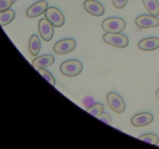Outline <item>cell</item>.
I'll return each mask as SVG.
<instances>
[{
	"label": "cell",
	"mask_w": 159,
	"mask_h": 149,
	"mask_svg": "<svg viewBox=\"0 0 159 149\" xmlns=\"http://www.w3.org/2000/svg\"><path fill=\"white\" fill-rule=\"evenodd\" d=\"M126 27V23L124 20L117 17H111L103 20L102 28L105 32L110 34H119Z\"/></svg>",
	"instance_id": "cell-1"
},
{
	"label": "cell",
	"mask_w": 159,
	"mask_h": 149,
	"mask_svg": "<svg viewBox=\"0 0 159 149\" xmlns=\"http://www.w3.org/2000/svg\"><path fill=\"white\" fill-rule=\"evenodd\" d=\"M82 65L77 60H68L63 62L60 66V71L63 75L75 77L82 72Z\"/></svg>",
	"instance_id": "cell-2"
},
{
	"label": "cell",
	"mask_w": 159,
	"mask_h": 149,
	"mask_svg": "<svg viewBox=\"0 0 159 149\" xmlns=\"http://www.w3.org/2000/svg\"><path fill=\"white\" fill-rule=\"evenodd\" d=\"M103 40L106 43L117 48L126 47L129 43V40L125 35L121 34H110L107 33L103 35Z\"/></svg>",
	"instance_id": "cell-3"
},
{
	"label": "cell",
	"mask_w": 159,
	"mask_h": 149,
	"mask_svg": "<svg viewBox=\"0 0 159 149\" xmlns=\"http://www.w3.org/2000/svg\"><path fill=\"white\" fill-rule=\"evenodd\" d=\"M45 18L48 19L54 27H61L65 23V16L63 13L55 7H49L44 12Z\"/></svg>",
	"instance_id": "cell-4"
},
{
	"label": "cell",
	"mask_w": 159,
	"mask_h": 149,
	"mask_svg": "<svg viewBox=\"0 0 159 149\" xmlns=\"http://www.w3.org/2000/svg\"><path fill=\"white\" fill-rule=\"evenodd\" d=\"M109 106L116 113H122L125 111L126 106L124 99L116 93H110L107 96Z\"/></svg>",
	"instance_id": "cell-5"
},
{
	"label": "cell",
	"mask_w": 159,
	"mask_h": 149,
	"mask_svg": "<svg viewBox=\"0 0 159 149\" xmlns=\"http://www.w3.org/2000/svg\"><path fill=\"white\" fill-rule=\"evenodd\" d=\"M76 47L75 40L73 39H64L54 43L53 47L54 53L57 54H66L74 51Z\"/></svg>",
	"instance_id": "cell-6"
},
{
	"label": "cell",
	"mask_w": 159,
	"mask_h": 149,
	"mask_svg": "<svg viewBox=\"0 0 159 149\" xmlns=\"http://www.w3.org/2000/svg\"><path fill=\"white\" fill-rule=\"evenodd\" d=\"M38 30L44 41H50L54 36V26L46 18L40 19L38 23Z\"/></svg>",
	"instance_id": "cell-7"
},
{
	"label": "cell",
	"mask_w": 159,
	"mask_h": 149,
	"mask_svg": "<svg viewBox=\"0 0 159 149\" xmlns=\"http://www.w3.org/2000/svg\"><path fill=\"white\" fill-rule=\"evenodd\" d=\"M135 24L141 29H150L159 26V19L152 15H141L137 17Z\"/></svg>",
	"instance_id": "cell-8"
},
{
	"label": "cell",
	"mask_w": 159,
	"mask_h": 149,
	"mask_svg": "<svg viewBox=\"0 0 159 149\" xmlns=\"http://www.w3.org/2000/svg\"><path fill=\"white\" fill-rule=\"evenodd\" d=\"M83 6L85 11L94 16H102L105 12L102 5L96 0H85Z\"/></svg>",
	"instance_id": "cell-9"
},
{
	"label": "cell",
	"mask_w": 159,
	"mask_h": 149,
	"mask_svg": "<svg viewBox=\"0 0 159 149\" xmlns=\"http://www.w3.org/2000/svg\"><path fill=\"white\" fill-rule=\"evenodd\" d=\"M48 4L46 1L40 0L30 6L26 12V15L28 18H36L44 13L48 9Z\"/></svg>",
	"instance_id": "cell-10"
},
{
	"label": "cell",
	"mask_w": 159,
	"mask_h": 149,
	"mask_svg": "<svg viewBox=\"0 0 159 149\" xmlns=\"http://www.w3.org/2000/svg\"><path fill=\"white\" fill-rule=\"evenodd\" d=\"M154 116L150 113H141L135 115L131 119V124L136 127L149 125L153 121Z\"/></svg>",
	"instance_id": "cell-11"
},
{
	"label": "cell",
	"mask_w": 159,
	"mask_h": 149,
	"mask_svg": "<svg viewBox=\"0 0 159 149\" xmlns=\"http://www.w3.org/2000/svg\"><path fill=\"white\" fill-rule=\"evenodd\" d=\"M159 47V38L158 37H148L141 40L138 43V48L144 51H152Z\"/></svg>",
	"instance_id": "cell-12"
},
{
	"label": "cell",
	"mask_w": 159,
	"mask_h": 149,
	"mask_svg": "<svg viewBox=\"0 0 159 149\" xmlns=\"http://www.w3.org/2000/svg\"><path fill=\"white\" fill-rule=\"evenodd\" d=\"M54 62V57L52 55H45L40 56L34 59L32 62V65L36 69H40V68H45L51 66Z\"/></svg>",
	"instance_id": "cell-13"
},
{
	"label": "cell",
	"mask_w": 159,
	"mask_h": 149,
	"mask_svg": "<svg viewBox=\"0 0 159 149\" xmlns=\"http://www.w3.org/2000/svg\"><path fill=\"white\" fill-rule=\"evenodd\" d=\"M41 47L40 40L38 36L34 34L30 37L29 40V51L32 56H37L39 54Z\"/></svg>",
	"instance_id": "cell-14"
},
{
	"label": "cell",
	"mask_w": 159,
	"mask_h": 149,
	"mask_svg": "<svg viewBox=\"0 0 159 149\" xmlns=\"http://www.w3.org/2000/svg\"><path fill=\"white\" fill-rule=\"evenodd\" d=\"M15 18V12L12 9H6V10L0 12V26H5L10 23Z\"/></svg>",
	"instance_id": "cell-15"
},
{
	"label": "cell",
	"mask_w": 159,
	"mask_h": 149,
	"mask_svg": "<svg viewBox=\"0 0 159 149\" xmlns=\"http://www.w3.org/2000/svg\"><path fill=\"white\" fill-rule=\"evenodd\" d=\"M143 3L150 15L158 16L159 15V4L157 0H143Z\"/></svg>",
	"instance_id": "cell-16"
},
{
	"label": "cell",
	"mask_w": 159,
	"mask_h": 149,
	"mask_svg": "<svg viewBox=\"0 0 159 149\" xmlns=\"http://www.w3.org/2000/svg\"><path fill=\"white\" fill-rule=\"evenodd\" d=\"M138 139L141 140V141H144L146 143H148V144H154V145H156L159 142L158 137L156 134H154V133H145V134L140 136Z\"/></svg>",
	"instance_id": "cell-17"
},
{
	"label": "cell",
	"mask_w": 159,
	"mask_h": 149,
	"mask_svg": "<svg viewBox=\"0 0 159 149\" xmlns=\"http://www.w3.org/2000/svg\"><path fill=\"white\" fill-rule=\"evenodd\" d=\"M104 106L101 103H94L93 106L87 108V112L93 116L98 117L102 113H103Z\"/></svg>",
	"instance_id": "cell-18"
},
{
	"label": "cell",
	"mask_w": 159,
	"mask_h": 149,
	"mask_svg": "<svg viewBox=\"0 0 159 149\" xmlns=\"http://www.w3.org/2000/svg\"><path fill=\"white\" fill-rule=\"evenodd\" d=\"M38 72L48 81V82L51 84L52 85H55V79H54V76L51 74V73L48 70L44 69V68H40V69H38Z\"/></svg>",
	"instance_id": "cell-19"
},
{
	"label": "cell",
	"mask_w": 159,
	"mask_h": 149,
	"mask_svg": "<svg viewBox=\"0 0 159 149\" xmlns=\"http://www.w3.org/2000/svg\"><path fill=\"white\" fill-rule=\"evenodd\" d=\"M13 2L12 0H0V12L9 9Z\"/></svg>",
	"instance_id": "cell-20"
},
{
	"label": "cell",
	"mask_w": 159,
	"mask_h": 149,
	"mask_svg": "<svg viewBox=\"0 0 159 149\" xmlns=\"http://www.w3.org/2000/svg\"><path fill=\"white\" fill-rule=\"evenodd\" d=\"M97 118L99 120H102V122L105 123V124H108V125H111L112 124L111 116H110L108 113H102Z\"/></svg>",
	"instance_id": "cell-21"
},
{
	"label": "cell",
	"mask_w": 159,
	"mask_h": 149,
	"mask_svg": "<svg viewBox=\"0 0 159 149\" xmlns=\"http://www.w3.org/2000/svg\"><path fill=\"white\" fill-rule=\"evenodd\" d=\"M128 0H113V4L115 8L118 9H121L125 7Z\"/></svg>",
	"instance_id": "cell-22"
},
{
	"label": "cell",
	"mask_w": 159,
	"mask_h": 149,
	"mask_svg": "<svg viewBox=\"0 0 159 149\" xmlns=\"http://www.w3.org/2000/svg\"><path fill=\"white\" fill-rule=\"evenodd\" d=\"M83 103H84V105H85L89 108V107H90L91 106H93V104L95 103L94 99H93V98H92V97H86L84 99Z\"/></svg>",
	"instance_id": "cell-23"
},
{
	"label": "cell",
	"mask_w": 159,
	"mask_h": 149,
	"mask_svg": "<svg viewBox=\"0 0 159 149\" xmlns=\"http://www.w3.org/2000/svg\"><path fill=\"white\" fill-rule=\"evenodd\" d=\"M156 96H157V98H158V99H159V88L158 90H157V92H156Z\"/></svg>",
	"instance_id": "cell-24"
},
{
	"label": "cell",
	"mask_w": 159,
	"mask_h": 149,
	"mask_svg": "<svg viewBox=\"0 0 159 149\" xmlns=\"http://www.w3.org/2000/svg\"><path fill=\"white\" fill-rule=\"evenodd\" d=\"M12 1H13V2H14V1H16V0H12Z\"/></svg>",
	"instance_id": "cell-25"
}]
</instances>
